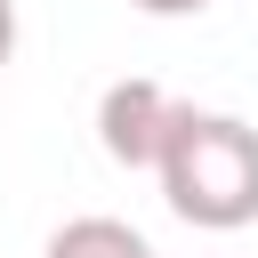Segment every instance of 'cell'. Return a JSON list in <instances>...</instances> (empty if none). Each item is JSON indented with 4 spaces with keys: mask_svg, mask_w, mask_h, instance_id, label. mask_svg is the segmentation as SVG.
<instances>
[{
    "mask_svg": "<svg viewBox=\"0 0 258 258\" xmlns=\"http://www.w3.org/2000/svg\"><path fill=\"white\" fill-rule=\"evenodd\" d=\"M16 56V0H0V64Z\"/></svg>",
    "mask_w": 258,
    "mask_h": 258,
    "instance_id": "5",
    "label": "cell"
},
{
    "mask_svg": "<svg viewBox=\"0 0 258 258\" xmlns=\"http://www.w3.org/2000/svg\"><path fill=\"white\" fill-rule=\"evenodd\" d=\"M129 8H145V16H202L210 0H129Z\"/></svg>",
    "mask_w": 258,
    "mask_h": 258,
    "instance_id": "4",
    "label": "cell"
},
{
    "mask_svg": "<svg viewBox=\"0 0 258 258\" xmlns=\"http://www.w3.org/2000/svg\"><path fill=\"white\" fill-rule=\"evenodd\" d=\"M169 113H177V97L161 81H113L97 97V145L121 169H153L161 161V137H169Z\"/></svg>",
    "mask_w": 258,
    "mask_h": 258,
    "instance_id": "2",
    "label": "cell"
},
{
    "mask_svg": "<svg viewBox=\"0 0 258 258\" xmlns=\"http://www.w3.org/2000/svg\"><path fill=\"white\" fill-rule=\"evenodd\" d=\"M40 258H153V242L129 218H64Z\"/></svg>",
    "mask_w": 258,
    "mask_h": 258,
    "instance_id": "3",
    "label": "cell"
},
{
    "mask_svg": "<svg viewBox=\"0 0 258 258\" xmlns=\"http://www.w3.org/2000/svg\"><path fill=\"white\" fill-rule=\"evenodd\" d=\"M161 202L202 226V234H234L258 218V129L242 113H210V105H177L169 137H161Z\"/></svg>",
    "mask_w": 258,
    "mask_h": 258,
    "instance_id": "1",
    "label": "cell"
}]
</instances>
